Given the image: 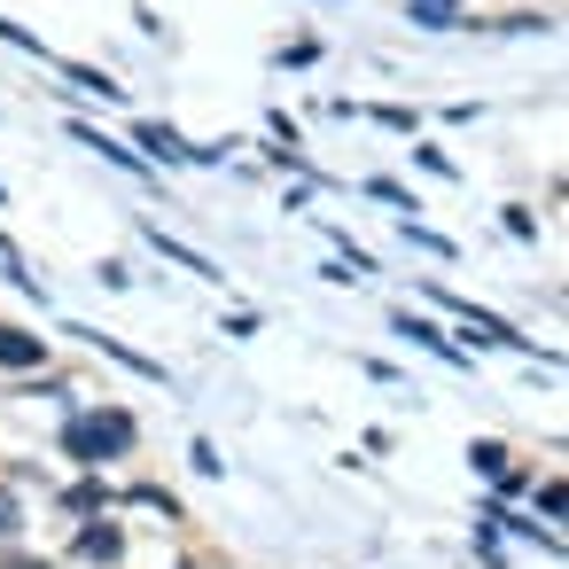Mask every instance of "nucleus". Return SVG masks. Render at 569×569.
Wrapping results in <instances>:
<instances>
[{"instance_id":"5","label":"nucleus","mask_w":569,"mask_h":569,"mask_svg":"<svg viewBox=\"0 0 569 569\" xmlns=\"http://www.w3.org/2000/svg\"><path fill=\"white\" fill-rule=\"evenodd\" d=\"M9 530H17V507H9V499H0V538H9Z\"/></svg>"},{"instance_id":"2","label":"nucleus","mask_w":569,"mask_h":569,"mask_svg":"<svg viewBox=\"0 0 569 569\" xmlns=\"http://www.w3.org/2000/svg\"><path fill=\"white\" fill-rule=\"evenodd\" d=\"M71 141H79V149H102V157H110V164H126V172H141V157H133V149H118V141H110V133H94V126H71Z\"/></svg>"},{"instance_id":"4","label":"nucleus","mask_w":569,"mask_h":569,"mask_svg":"<svg viewBox=\"0 0 569 569\" xmlns=\"http://www.w3.org/2000/svg\"><path fill=\"white\" fill-rule=\"evenodd\" d=\"M141 141H149V149H157V157H188V141H180V133H172V126H141Z\"/></svg>"},{"instance_id":"3","label":"nucleus","mask_w":569,"mask_h":569,"mask_svg":"<svg viewBox=\"0 0 569 569\" xmlns=\"http://www.w3.org/2000/svg\"><path fill=\"white\" fill-rule=\"evenodd\" d=\"M0 367H40V343L17 336V328H0Z\"/></svg>"},{"instance_id":"7","label":"nucleus","mask_w":569,"mask_h":569,"mask_svg":"<svg viewBox=\"0 0 569 569\" xmlns=\"http://www.w3.org/2000/svg\"><path fill=\"white\" fill-rule=\"evenodd\" d=\"M0 203H9V188H0Z\"/></svg>"},{"instance_id":"6","label":"nucleus","mask_w":569,"mask_h":569,"mask_svg":"<svg viewBox=\"0 0 569 569\" xmlns=\"http://www.w3.org/2000/svg\"><path fill=\"white\" fill-rule=\"evenodd\" d=\"M413 9H445V17H452V0H413Z\"/></svg>"},{"instance_id":"1","label":"nucleus","mask_w":569,"mask_h":569,"mask_svg":"<svg viewBox=\"0 0 569 569\" xmlns=\"http://www.w3.org/2000/svg\"><path fill=\"white\" fill-rule=\"evenodd\" d=\"M102 445H110V452L133 445V421H126V413H102V421H79V429H71V452H102Z\"/></svg>"}]
</instances>
